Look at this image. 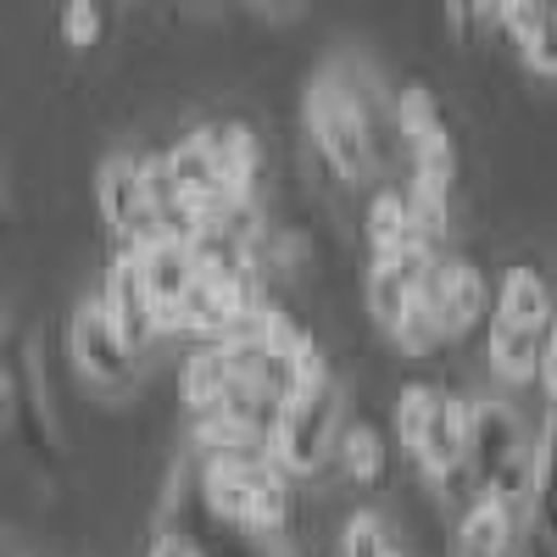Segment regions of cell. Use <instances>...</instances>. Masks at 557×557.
<instances>
[{"label":"cell","mask_w":557,"mask_h":557,"mask_svg":"<svg viewBox=\"0 0 557 557\" xmlns=\"http://www.w3.org/2000/svg\"><path fill=\"white\" fill-rule=\"evenodd\" d=\"M307 134L318 157L335 168V178L357 184L380 168V134H374V96L368 78L346 67H323L307 84Z\"/></svg>","instance_id":"obj_1"},{"label":"cell","mask_w":557,"mask_h":557,"mask_svg":"<svg viewBox=\"0 0 557 557\" xmlns=\"http://www.w3.org/2000/svg\"><path fill=\"white\" fill-rule=\"evenodd\" d=\"M462 469L474 474L480 496L502 502L507 513H524L530 507V491H535V441L524 430V418L507 407V401H469V457Z\"/></svg>","instance_id":"obj_2"},{"label":"cell","mask_w":557,"mask_h":557,"mask_svg":"<svg viewBox=\"0 0 557 557\" xmlns=\"http://www.w3.org/2000/svg\"><path fill=\"white\" fill-rule=\"evenodd\" d=\"M341 412H346V396H341L335 380H323V385H312V391H296V396L285 401V412H278V430H273V441H268V457H273L290 480H296V474H318L323 462L335 457V435H341V424H346Z\"/></svg>","instance_id":"obj_3"},{"label":"cell","mask_w":557,"mask_h":557,"mask_svg":"<svg viewBox=\"0 0 557 557\" xmlns=\"http://www.w3.org/2000/svg\"><path fill=\"white\" fill-rule=\"evenodd\" d=\"M485 301H491L485 273L474 262H462V257H435L430 273H424V285H418V307L435 318L441 341L469 335L474 323L485 318Z\"/></svg>","instance_id":"obj_4"},{"label":"cell","mask_w":557,"mask_h":557,"mask_svg":"<svg viewBox=\"0 0 557 557\" xmlns=\"http://www.w3.org/2000/svg\"><path fill=\"white\" fill-rule=\"evenodd\" d=\"M67 351H73V368L89 380V385H101V391H123L134 380V357L123 351V341L112 335V323L101 312V301H78L73 307V323H67Z\"/></svg>","instance_id":"obj_5"},{"label":"cell","mask_w":557,"mask_h":557,"mask_svg":"<svg viewBox=\"0 0 557 557\" xmlns=\"http://www.w3.org/2000/svg\"><path fill=\"white\" fill-rule=\"evenodd\" d=\"M96 201H101V218L112 223V235L123 246L157 240V212H151V196H146V178H139V157H107L101 162Z\"/></svg>","instance_id":"obj_6"},{"label":"cell","mask_w":557,"mask_h":557,"mask_svg":"<svg viewBox=\"0 0 557 557\" xmlns=\"http://www.w3.org/2000/svg\"><path fill=\"white\" fill-rule=\"evenodd\" d=\"M101 312H107V323H112V335L123 341V351L134 357V351H146L162 330H157V307H151V296H146V285H139V268H134V246H123L117 251V262L107 268V285H101Z\"/></svg>","instance_id":"obj_7"},{"label":"cell","mask_w":557,"mask_h":557,"mask_svg":"<svg viewBox=\"0 0 557 557\" xmlns=\"http://www.w3.org/2000/svg\"><path fill=\"white\" fill-rule=\"evenodd\" d=\"M134 268H139V285H146L151 307H157V330H173V318H178V301L190 296V285L201 278L196 268V251L184 246V240H139L134 246Z\"/></svg>","instance_id":"obj_8"},{"label":"cell","mask_w":557,"mask_h":557,"mask_svg":"<svg viewBox=\"0 0 557 557\" xmlns=\"http://www.w3.org/2000/svg\"><path fill=\"white\" fill-rule=\"evenodd\" d=\"M430 262H435V246L430 240H412L401 251L374 257V268H368V312H374L385 330L412 307L418 285H424V273H430Z\"/></svg>","instance_id":"obj_9"},{"label":"cell","mask_w":557,"mask_h":557,"mask_svg":"<svg viewBox=\"0 0 557 557\" xmlns=\"http://www.w3.org/2000/svg\"><path fill=\"white\" fill-rule=\"evenodd\" d=\"M418 457V469H424L430 480H451L462 474V457H469V401H457V396H435L430 418H424V430H418V441L407 446Z\"/></svg>","instance_id":"obj_10"},{"label":"cell","mask_w":557,"mask_h":557,"mask_svg":"<svg viewBox=\"0 0 557 557\" xmlns=\"http://www.w3.org/2000/svg\"><path fill=\"white\" fill-rule=\"evenodd\" d=\"M207 151H212L218 190H223L228 201H257L262 146H257L251 123H212V128H207Z\"/></svg>","instance_id":"obj_11"},{"label":"cell","mask_w":557,"mask_h":557,"mask_svg":"<svg viewBox=\"0 0 557 557\" xmlns=\"http://www.w3.org/2000/svg\"><path fill=\"white\" fill-rule=\"evenodd\" d=\"M235 385H240V362L223 346H201L190 362H184V407H190L196 418L218 412L228 396H235Z\"/></svg>","instance_id":"obj_12"},{"label":"cell","mask_w":557,"mask_h":557,"mask_svg":"<svg viewBox=\"0 0 557 557\" xmlns=\"http://www.w3.org/2000/svg\"><path fill=\"white\" fill-rule=\"evenodd\" d=\"M541 346H546V330H530V323H491V341H485V357L502 380H535L541 368Z\"/></svg>","instance_id":"obj_13"},{"label":"cell","mask_w":557,"mask_h":557,"mask_svg":"<svg viewBox=\"0 0 557 557\" xmlns=\"http://www.w3.org/2000/svg\"><path fill=\"white\" fill-rule=\"evenodd\" d=\"M496 318L502 323H530V330H546L552 323V290L535 268H507L502 273V290H496Z\"/></svg>","instance_id":"obj_14"},{"label":"cell","mask_w":557,"mask_h":557,"mask_svg":"<svg viewBox=\"0 0 557 557\" xmlns=\"http://www.w3.org/2000/svg\"><path fill=\"white\" fill-rule=\"evenodd\" d=\"M457 552L462 557H507L513 552V513L491 496H474V507L462 513V530H457Z\"/></svg>","instance_id":"obj_15"},{"label":"cell","mask_w":557,"mask_h":557,"mask_svg":"<svg viewBox=\"0 0 557 557\" xmlns=\"http://www.w3.org/2000/svg\"><path fill=\"white\" fill-rule=\"evenodd\" d=\"M530 507H535V530L557 546V407H546V424L535 435V491H530Z\"/></svg>","instance_id":"obj_16"},{"label":"cell","mask_w":557,"mask_h":557,"mask_svg":"<svg viewBox=\"0 0 557 557\" xmlns=\"http://www.w3.org/2000/svg\"><path fill=\"white\" fill-rule=\"evenodd\" d=\"M335 457H341V469L351 485H380L385 469H391V457H385V441L374 424H341L335 435Z\"/></svg>","instance_id":"obj_17"},{"label":"cell","mask_w":557,"mask_h":557,"mask_svg":"<svg viewBox=\"0 0 557 557\" xmlns=\"http://www.w3.org/2000/svg\"><path fill=\"white\" fill-rule=\"evenodd\" d=\"M368 240H374V257L424 240V235H418V223H412L407 190H380V196H374V207H368ZM430 246H435V240H430Z\"/></svg>","instance_id":"obj_18"},{"label":"cell","mask_w":557,"mask_h":557,"mask_svg":"<svg viewBox=\"0 0 557 557\" xmlns=\"http://www.w3.org/2000/svg\"><path fill=\"white\" fill-rule=\"evenodd\" d=\"M391 123L401 128L407 146H424V139L446 134V117H441V107H435V96H430L424 84L396 89V101H391Z\"/></svg>","instance_id":"obj_19"},{"label":"cell","mask_w":557,"mask_h":557,"mask_svg":"<svg viewBox=\"0 0 557 557\" xmlns=\"http://www.w3.org/2000/svg\"><path fill=\"white\" fill-rule=\"evenodd\" d=\"M341 557H401V546H396V535L385 530L380 513H357L341 530Z\"/></svg>","instance_id":"obj_20"},{"label":"cell","mask_w":557,"mask_h":557,"mask_svg":"<svg viewBox=\"0 0 557 557\" xmlns=\"http://www.w3.org/2000/svg\"><path fill=\"white\" fill-rule=\"evenodd\" d=\"M391 341H396L401 351H412V357H430L435 346H446V341H441V330H435V318H430L424 307H418V296H412V307L391 323Z\"/></svg>","instance_id":"obj_21"},{"label":"cell","mask_w":557,"mask_h":557,"mask_svg":"<svg viewBox=\"0 0 557 557\" xmlns=\"http://www.w3.org/2000/svg\"><path fill=\"white\" fill-rule=\"evenodd\" d=\"M513 45H519V57H524L535 73L557 78V17H546V12H541V17H535V23H530V28L513 39Z\"/></svg>","instance_id":"obj_22"},{"label":"cell","mask_w":557,"mask_h":557,"mask_svg":"<svg viewBox=\"0 0 557 557\" xmlns=\"http://www.w3.org/2000/svg\"><path fill=\"white\" fill-rule=\"evenodd\" d=\"M101 0H67L62 7V39L73 45V51H89V45H101Z\"/></svg>","instance_id":"obj_23"},{"label":"cell","mask_w":557,"mask_h":557,"mask_svg":"<svg viewBox=\"0 0 557 557\" xmlns=\"http://www.w3.org/2000/svg\"><path fill=\"white\" fill-rule=\"evenodd\" d=\"M435 396H441L435 385H407V391L396 396V430H401V446L418 441V430H424V418H430Z\"/></svg>","instance_id":"obj_24"},{"label":"cell","mask_w":557,"mask_h":557,"mask_svg":"<svg viewBox=\"0 0 557 557\" xmlns=\"http://www.w3.org/2000/svg\"><path fill=\"white\" fill-rule=\"evenodd\" d=\"M446 17L457 39H474L480 28H491V0H446Z\"/></svg>","instance_id":"obj_25"},{"label":"cell","mask_w":557,"mask_h":557,"mask_svg":"<svg viewBox=\"0 0 557 557\" xmlns=\"http://www.w3.org/2000/svg\"><path fill=\"white\" fill-rule=\"evenodd\" d=\"M146 557H207V552H201L190 535H173V530H168V535H157V546H151Z\"/></svg>","instance_id":"obj_26"},{"label":"cell","mask_w":557,"mask_h":557,"mask_svg":"<svg viewBox=\"0 0 557 557\" xmlns=\"http://www.w3.org/2000/svg\"><path fill=\"white\" fill-rule=\"evenodd\" d=\"M12 401H17V385H12V368H7V357H0V418L12 412Z\"/></svg>","instance_id":"obj_27"},{"label":"cell","mask_w":557,"mask_h":557,"mask_svg":"<svg viewBox=\"0 0 557 557\" xmlns=\"http://www.w3.org/2000/svg\"><path fill=\"white\" fill-rule=\"evenodd\" d=\"M535 12H546V17H557V0H535Z\"/></svg>","instance_id":"obj_28"},{"label":"cell","mask_w":557,"mask_h":557,"mask_svg":"<svg viewBox=\"0 0 557 557\" xmlns=\"http://www.w3.org/2000/svg\"><path fill=\"white\" fill-rule=\"evenodd\" d=\"M0 235H7V190H0Z\"/></svg>","instance_id":"obj_29"},{"label":"cell","mask_w":557,"mask_h":557,"mask_svg":"<svg viewBox=\"0 0 557 557\" xmlns=\"http://www.w3.org/2000/svg\"><path fill=\"white\" fill-rule=\"evenodd\" d=\"M257 7H285V0H257Z\"/></svg>","instance_id":"obj_30"}]
</instances>
